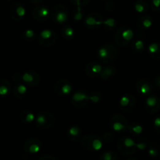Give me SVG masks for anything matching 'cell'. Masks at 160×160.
Segmentation results:
<instances>
[{
    "label": "cell",
    "mask_w": 160,
    "mask_h": 160,
    "mask_svg": "<svg viewBox=\"0 0 160 160\" xmlns=\"http://www.w3.org/2000/svg\"><path fill=\"white\" fill-rule=\"evenodd\" d=\"M72 105L77 109L85 107L90 102V95L85 91H78L74 93L71 99Z\"/></svg>",
    "instance_id": "cell-8"
},
{
    "label": "cell",
    "mask_w": 160,
    "mask_h": 160,
    "mask_svg": "<svg viewBox=\"0 0 160 160\" xmlns=\"http://www.w3.org/2000/svg\"><path fill=\"white\" fill-rule=\"evenodd\" d=\"M73 87L71 83L67 79H60L55 82L54 91L59 96H67L72 92Z\"/></svg>",
    "instance_id": "cell-9"
},
{
    "label": "cell",
    "mask_w": 160,
    "mask_h": 160,
    "mask_svg": "<svg viewBox=\"0 0 160 160\" xmlns=\"http://www.w3.org/2000/svg\"><path fill=\"white\" fill-rule=\"evenodd\" d=\"M38 42L43 47H50L55 43L57 35L51 29H44L40 32L38 36Z\"/></svg>",
    "instance_id": "cell-6"
},
{
    "label": "cell",
    "mask_w": 160,
    "mask_h": 160,
    "mask_svg": "<svg viewBox=\"0 0 160 160\" xmlns=\"http://www.w3.org/2000/svg\"><path fill=\"white\" fill-rule=\"evenodd\" d=\"M110 127L111 129L115 132H124L126 130H128L129 123L126 117L124 116L122 114L117 113L112 116L110 119Z\"/></svg>",
    "instance_id": "cell-7"
},
{
    "label": "cell",
    "mask_w": 160,
    "mask_h": 160,
    "mask_svg": "<svg viewBox=\"0 0 160 160\" xmlns=\"http://www.w3.org/2000/svg\"><path fill=\"white\" fill-rule=\"evenodd\" d=\"M55 122V117L48 111H41L36 115L35 125L39 129L47 130L53 126Z\"/></svg>",
    "instance_id": "cell-4"
},
{
    "label": "cell",
    "mask_w": 160,
    "mask_h": 160,
    "mask_svg": "<svg viewBox=\"0 0 160 160\" xmlns=\"http://www.w3.org/2000/svg\"><path fill=\"white\" fill-rule=\"evenodd\" d=\"M61 35L66 41H71L75 36V31L70 25H64L61 30Z\"/></svg>",
    "instance_id": "cell-25"
},
{
    "label": "cell",
    "mask_w": 160,
    "mask_h": 160,
    "mask_svg": "<svg viewBox=\"0 0 160 160\" xmlns=\"http://www.w3.org/2000/svg\"><path fill=\"white\" fill-rule=\"evenodd\" d=\"M67 138L70 141H78L80 138H81L82 131L78 126H71L70 128L67 130Z\"/></svg>",
    "instance_id": "cell-20"
},
{
    "label": "cell",
    "mask_w": 160,
    "mask_h": 160,
    "mask_svg": "<svg viewBox=\"0 0 160 160\" xmlns=\"http://www.w3.org/2000/svg\"><path fill=\"white\" fill-rule=\"evenodd\" d=\"M100 160H116V154L111 151H105L100 157Z\"/></svg>",
    "instance_id": "cell-31"
},
{
    "label": "cell",
    "mask_w": 160,
    "mask_h": 160,
    "mask_svg": "<svg viewBox=\"0 0 160 160\" xmlns=\"http://www.w3.org/2000/svg\"><path fill=\"white\" fill-rule=\"evenodd\" d=\"M136 103L135 97L131 94H126L123 95L119 101V106L124 112H129L133 109Z\"/></svg>",
    "instance_id": "cell-11"
},
{
    "label": "cell",
    "mask_w": 160,
    "mask_h": 160,
    "mask_svg": "<svg viewBox=\"0 0 160 160\" xmlns=\"http://www.w3.org/2000/svg\"><path fill=\"white\" fill-rule=\"evenodd\" d=\"M40 160H56L54 157L51 156V155H45V156L42 157Z\"/></svg>",
    "instance_id": "cell-42"
},
{
    "label": "cell",
    "mask_w": 160,
    "mask_h": 160,
    "mask_svg": "<svg viewBox=\"0 0 160 160\" xmlns=\"http://www.w3.org/2000/svg\"><path fill=\"white\" fill-rule=\"evenodd\" d=\"M76 4L78 6V8H81V0H75Z\"/></svg>",
    "instance_id": "cell-43"
},
{
    "label": "cell",
    "mask_w": 160,
    "mask_h": 160,
    "mask_svg": "<svg viewBox=\"0 0 160 160\" xmlns=\"http://www.w3.org/2000/svg\"><path fill=\"white\" fill-rule=\"evenodd\" d=\"M154 128L158 133H160V116L156 117L154 120Z\"/></svg>",
    "instance_id": "cell-39"
},
{
    "label": "cell",
    "mask_w": 160,
    "mask_h": 160,
    "mask_svg": "<svg viewBox=\"0 0 160 160\" xmlns=\"http://www.w3.org/2000/svg\"><path fill=\"white\" fill-rule=\"evenodd\" d=\"M118 53L119 51L115 45L111 43H106L98 48L97 55L101 62L109 63L115 60Z\"/></svg>",
    "instance_id": "cell-1"
},
{
    "label": "cell",
    "mask_w": 160,
    "mask_h": 160,
    "mask_svg": "<svg viewBox=\"0 0 160 160\" xmlns=\"http://www.w3.org/2000/svg\"><path fill=\"white\" fill-rule=\"evenodd\" d=\"M103 21L101 20H97L94 16L89 15L85 19V26L89 28H96L100 25H103Z\"/></svg>",
    "instance_id": "cell-27"
},
{
    "label": "cell",
    "mask_w": 160,
    "mask_h": 160,
    "mask_svg": "<svg viewBox=\"0 0 160 160\" xmlns=\"http://www.w3.org/2000/svg\"><path fill=\"white\" fill-rule=\"evenodd\" d=\"M12 79L15 82L22 83V74H21L20 73H16L12 76Z\"/></svg>",
    "instance_id": "cell-36"
},
{
    "label": "cell",
    "mask_w": 160,
    "mask_h": 160,
    "mask_svg": "<svg viewBox=\"0 0 160 160\" xmlns=\"http://www.w3.org/2000/svg\"><path fill=\"white\" fill-rule=\"evenodd\" d=\"M41 81L39 74L34 70H28L22 74V83L28 87H35Z\"/></svg>",
    "instance_id": "cell-10"
},
{
    "label": "cell",
    "mask_w": 160,
    "mask_h": 160,
    "mask_svg": "<svg viewBox=\"0 0 160 160\" xmlns=\"http://www.w3.org/2000/svg\"><path fill=\"white\" fill-rule=\"evenodd\" d=\"M154 82H155V86H156L157 88H160V75L157 76L156 78H155V80H154Z\"/></svg>",
    "instance_id": "cell-41"
},
{
    "label": "cell",
    "mask_w": 160,
    "mask_h": 160,
    "mask_svg": "<svg viewBox=\"0 0 160 160\" xmlns=\"http://www.w3.org/2000/svg\"><path fill=\"white\" fill-rule=\"evenodd\" d=\"M103 25L107 30L111 31V30L114 29L116 24V21L113 18H108V19L103 21Z\"/></svg>",
    "instance_id": "cell-32"
},
{
    "label": "cell",
    "mask_w": 160,
    "mask_h": 160,
    "mask_svg": "<svg viewBox=\"0 0 160 160\" xmlns=\"http://www.w3.org/2000/svg\"><path fill=\"white\" fill-rule=\"evenodd\" d=\"M148 51L150 56L155 59H160V44L152 42L148 47Z\"/></svg>",
    "instance_id": "cell-24"
},
{
    "label": "cell",
    "mask_w": 160,
    "mask_h": 160,
    "mask_svg": "<svg viewBox=\"0 0 160 160\" xmlns=\"http://www.w3.org/2000/svg\"><path fill=\"white\" fill-rule=\"evenodd\" d=\"M143 36H137L131 42V48L134 51L137 52H141L145 51V41L142 38Z\"/></svg>",
    "instance_id": "cell-23"
},
{
    "label": "cell",
    "mask_w": 160,
    "mask_h": 160,
    "mask_svg": "<svg viewBox=\"0 0 160 160\" xmlns=\"http://www.w3.org/2000/svg\"><path fill=\"white\" fill-rule=\"evenodd\" d=\"M148 151L149 155L151 157H155L157 156V155H158V151H157V149L155 148V147H152V146L149 147Z\"/></svg>",
    "instance_id": "cell-38"
},
{
    "label": "cell",
    "mask_w": 160,
    "mask_h": 160,
    "mask_svg": "<svg viewBox=\"0 0 160 160\" xmlns=\"http://www.w3.org/2000/svg\"><path fill=\"white\" fill-rule=\"evenodd\" d=\"M101 100H102V95L98 91H95L91 95H90V102L92 103L98 104Z\"/></svg>",
    "instance_id": "cell-34"
},
{
    "label": "cell",
    "mask_w": 160,
    "mask_h": 160,
    "mask_svg": "<svg viewBox=\"0 0 160 160\" xmlns=\"http://www.w3.org/2000/svg\"><path fill=\"white\" fill-rule=\"evenodd\" d=\"M83 18V14L81 12V8H78V11L75 13V15L74 16V19L77 21H81Z\"/></svg>",
    "instance_id": "cell-37"
},
{
    "label": "cell",
    "mask_w": 160,
    "mask_h": 160,
    "mask_svg": "<svg viewBox=\"0 0 160 160\" xmlns=\"http://www.w3.org/2000/svg\"><path fill=\"white\" fill-rule=\"evenodd\" d=\"M102 70H103V67H102V64L95 61V62H90L85 67V71L87 76L91 78H94L100 77L102 74Z\"/></svg>",
    "instance_id": "cell-12"
},
{
    "label": "cell",
    "mask_w": 160,
    "mask_h": 160,
    "mask_svg": "<svg viewBox=\"0 0 160 160\" xmlns=\"http://www.w3.org/2000/svg\"><path fill=\"white\" fill-rule=\"evenodd\" d=\"M22 37L24 40H25L28 42H32L37 38V35L34 30L27 29L26 31H24Z\"/></svg>",
    "instance_id": "cell-30"
},
{
    "label": "cell",
    "mask_w": 160,
    "mask_h": 160,
    "mask_svg": "<svg viewBox=\"0 0 160 160\" xmlns=\"http://www.w3.org/2000/svg\"><path fill=\"white\" fill-rule=\"evenodd\" d=\"M13 91L11 84L8 80L2 79L0 81V95L2 97L7 96Z\"/></svg>",
    "instance_id": "cell-26"
},
{
    "label": "cell",
    "mask_w": 160,
    "mask_h": 160,
    "mask_svg": "<svg viewBox=\"0 0 160 160\" xmlns=\"http://www.w3.org/2000/svg\"><path fill=\"white\" fill-rule=\"evenodd\" d=\"M134 9H135L136 12L139 13H142L146 10V6L143 3H141V2H137L136 3L134 4Z\"/></svg>",
    "instance_id": "cell-35"
},
{
    "label": "cell",
    "mask_w": 160,
    "mask_h": 160,
    "mask_svg": "<svg viewBox=\"0 0 160 160\" xmlns=\"http://www.w3.org/2000/svg\"><path fill=\"white\" fill-rule=\"evenodd\" d=\"M36 115L32 111L25 109L23 110L20 114V120L24 124H31L35 122Z\"/></svg>",
    "instance_id": "cell-18"
},
{
    "label": "cell",
    "mask_w": 160,
    "mask_h": 160,
    "mask_svg": "<svg viewBox=\"0 0 160 160\" xmlns=\"http://www.w3.org/2000/svg\"><path fill=\"white\" fill-rule=\"evenodd\" d=\"M26 15V9L22 5H18L14 8L13 11L12 18L15 21H21Z\"/></svg>",
    "instance_id": "cell-28"
},
{
    "label": "cell",
    "mask_w": 160,
    "mask_h": 160,
    "mask_svg": "<svg viewBox=\"0 0 160 160\" xmlns=\"http://www.w3.org/2000/svg\"><path fill=\"white\" fill-rule=\"evenodd\" d=\"M42 147L41 141L38 138H29L24 144V150L28 151V153L36 154L41 150Z\"/></svg>",
    "instance_id": "cell-13"
},
{
    "label": "cell",
    "mask_w": 160,
    "mask_h": 160,
    "mask_svg": "<svg viewBox=\"0 0 160 160\" xmlns=\"http://www.w3.org/2000/svg\"><path fill=\"white\" fill-rule=\"evenodd\" d=\"M128 160H134V158H131V159H128Z\"/></svg>",
    "instance_id": "cell-44"
},
{
    "label": "cell",
    "mask_w": 160,
    "mask_h": 160,
    "mask_svg": "<svg viewBox=\"0 0 160 160\" xmlns=\"http://www.w3.org/2000/svg\"><path fill=\"white\" fill-rule=\"evenodd\" d=\"M135 88L138 93L143 96H147V95L149 96L152 91V85L146 79L138 80L136 83Z\"/></svg>",
    "instance_id": "cell-14"
},
{
    "label": "cell",
    "mask_w": 160,
    "mask_h": 160,
    "mask_svg": "<svg viewBox=\"0 0 160 160\" xmlns=\"http://www.w3.org/2000/svg\"><path fill=\"white\" fill-rule=\"evenodd\" d=\"M81 146L88 151H99L103 146V142L97 135L88 134L81 138Z\"/></svg>",
    "instance_id": "cell-3"
},
{
    "label": "cell",
    "mask_w": 160,
    "mask_h": 160,
    "mask_svg": "<svg viewBox=\"0 0 160 160\" xmlns=\"http://www.w3.org/2000/svg\"><path fill=\"white\" fill-rule=\"evenodd\" d=\"M50 15L49 10L45 6H41L36 8L33 13V16L35 20L38 21H46Z\"/></svg>",
    "instance_id": "cell-16"
},
{
    "label": "cell",
    "mask_w": 160,
    "mask_h": 160,
    "mask_svg": "<svg viewBox=\"0 0 160 160\" xmlns=\"http://www.w3.org/2000/svg\"><path fill=\"white\" fill-rule=\"evenodd\" d=\"M137 148L141 151L146 149L148 147V141L145 138H138L137 140Z\"/></svg>",
    "instance_id": "cell-33"
},
{
    "label": "cell",
    "mask_w": 160,
    "mask_h": 160,
    "mask_svg": "<svg viewBox=\"0 0 160 160\" xmlns=\"http://www.w3.org/2000/svg\"><path fill=\"white\" fill-rule=\"evenodd\" d=\"M134 38V33L131 28L128 27H121L116 31L114 36V40L117 45L120 47L128 46L132 42Z\"/></svg>",
    "instance_id": "cell-2"
},
{
    "label": "cell",
    "mask_w": 160,
    "mask_h": 160,
    "mask_svg": "<svg viewBox=\"0 0 160 160\" xmlns=\"http://www.w3.org/2000/svg\"><path fill=\"white\" fill-rule=\"evenodd\" d=\"M13 94L18 99L24 98L28 93V86L24 83H18L13 88Z\"/></svg>",
    "instance_id": "cell-17"
},
{
    "label": "cell",
    "mask_w": 160,
    "mask_h": 160,
    "mask_svg": "<svg viewBox=\"0 0 160 160\" xmlns=\"http://www.w3.org/2000/svg\"><path fill=\"white\" fill-rule=\"evenodd\" d=\"M117 148L122 154H134L137 149V141L129 137H123L117 143Z\"/></svg>",
    "instance_id": "cell-5"
},
{
    "label": "cell",
    "mask_w": 160,
    "mask_h": 160,
    "mask_svg": "<svg viewBox=\"0 0 160 160\" xmlns=\"http://www.w3.org/2000/svg\"><path fill=\"white\" fill-rule=\"evenodd\" d=\"M116 74V68L114 66L108 65L103 68L100 78L103 81H107V80L110 79L112 77H114Z\"/></svg>",
    "instance_id": "cell-21"
},
{
    "label": "cell",
    "mask_w": 160,
    "mask_h": 160,
    "mask_svg": "<svg viewBox=\"0 0 160 160\" xmlns=\"http://www.w3.org/2000/svg\"><path fill=\"white\" fill-rule=\"evenodd\" d=\"M151 4L155 10H158L160 8V0H152Z\"/></svg>",
    "instance_id": "cell-40"
},
{
    "label": "cell",
    "mask_w": 160,
    "mask_h": 160,
    "mask_svg": "<svg viewBox=\"0 0 160 160\" xmlns=\"http://www.w3.org/2000/svg\"><path fill=\"white\" fill-rule=\"evenodd\" d=\"M152 19L149 16H144L140 18L138 21V28L141 31L148 30L152 26Z\"/></svg>",
    "instance_id": "cell-22"
},
{
    "label": "cell",
    "mask_w": 160,
    "mask_h": 160,
    "mask_svg": "<svg viewBox=\"0 0 160 160\" xmlns=\"http://www.w3.org/2000/svg\"><path fill=\"white\" fill-rule=\"evenodd\" d=\"M52 19L59 24H63L68 21V13L63 9H58L52 15Z\"/></svg>",
    "instance_id": "cell-19"
},
{
    "label": "cell",
    "mask_w": 160,
    "mask_h": 160,
    "mask_svg": "<svg viewBox=\"0 0 160 160\" xmlns=\"http://www.w3.org/2000/svg\"><path fill=\"white\" fill-rule=\"evenodd\" d=\"M145 108L151 113L158 112L160 108V100L155 95H149L145 101Z\"/></svg>",
    "instance_id": "cell-15"
},
{
    "label": "cell",
    "mask_w": 160,
    "mask_h": 160,
    "mask_svg": "<svg viewBox=\"0 0 160 160\" xmlns=\"http://www.w3.org/2000/svg\"><path fill=\"white\" fill-rule=\"evenodd\" d=\"M128 131L134 135H140L143 132V127L138 123H133V124H129Z\"/></svg>",
    "instance_id": "cell-29"
}]
</instances>
